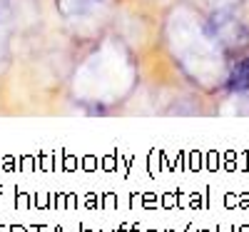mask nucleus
Masks as SVG:
<instances>
[{
    "label": "nucleus",
    "mask_w": 249,
    "mask_h": 232,
    "mask_svg": "<svg viewBox=\"0 0 249 232\" xmlns=\"http://www.w3.org/2000/svg\"><path fill=\"white\" fill-rule=\"evenodd\" d=\"M15 18H18L15 0H0V73L10 62V40L15 33Z\"/></svg>",
    "instance_id": "f03ea898"
},
{
    "label": "nucleus",
    "mask_w": 249,
    "mask_h": 232,
    "mask_svg": "<svg viewBox=\"0 0 249 232\" xmlns=\"http://www.w3.org/2000/svg\"><path fill=\"white\" fill-rule=\"evenodd\" d=\"M227 90H232V93H244V90H249V55L232 70L230 82H227Z\"/></svg>",
    "instance_id": "7ed1b4c3"
},
{
    "label": "nucleus",
    "mask_w": 249,
    "mask_h": 232,
    "mask_svg": "<svg viewBox=\"0 0 249 232\" xmlns=\"http://www.w3.org/2000/svg\"><path fill=\"white\" fill-rule=\"evenodd\" d=\"M55 10L72 35L97 38L115 15L112 0H55Z\"/></svg>",
    "instance_id": "f257e3e1"
}]
</instances>
